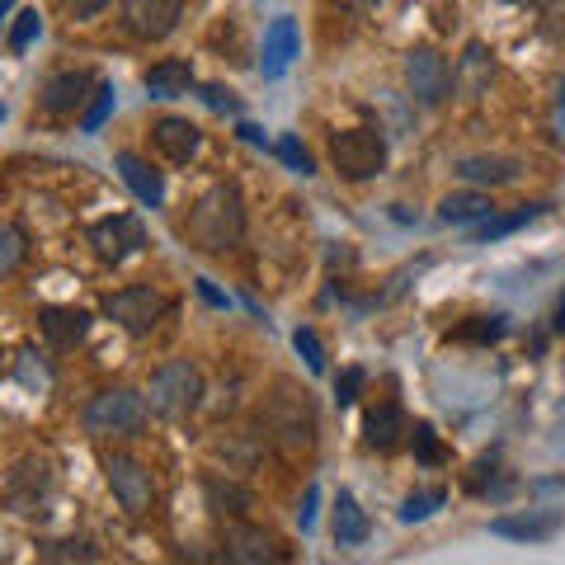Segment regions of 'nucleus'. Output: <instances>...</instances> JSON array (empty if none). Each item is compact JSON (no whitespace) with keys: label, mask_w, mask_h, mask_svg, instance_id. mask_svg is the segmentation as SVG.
<instances>
[{"label":"nucleus","mask_w":565,"mask_h":565,"mask_svg":"<svg viewBox=\"0 0 565 565\" xmlns=\"http://www.w3.org/2000/svg\"><path fill=\"white\" fill-rule=\"evenodd\" d=\"M241 232H245V207H241V193L232 184L207 189L189 212V241L199 245V250H212V255L232 250L241 241Z\"/></svg>","instance_id":"nucleus-1"},{"label":"nucleus","mask_w":565,"mask_h":565,"mask_svg":"<svg viewBox=\"0 0 565 565\" xmlns=\"http://www.w3.org/2000/svg\"><path fill=\"white\" fill-rule=\"evenodd\" d=\"M151 415V401L132 392V386H109V392H99L90 405H85V434L95 438H118V434H137L141 424Z\"/></svg>","instance_id":"nucleus-2"},{"label":"nucleus","mask_w":565,"mask_h":565,"mask_svg":"<svg viewBox=\"0 0 565 565\" xmlns=\"http://www.w3.org/2000/svg\"><path fill=\"white\" fill-rule=\"evenodd\" d=\"M330 161L344 180H373L386 166V137L377 128H349L330 137Z\"/></svg>","instance_id":"nucleus-3"},{"label":"nucleus","mask_w":565,"mask_h":565,"mask_svg":"<svg viewBox=\"0 0 565 565\" xmlns=\"http://www.w3.org/2000/svg\"><path fill=\"white\" fill-rule=\"evenodd\" d=\"M170 311V297L156 292V288H122V292H109L104 297V316L114 326H122L128 334H151L161 326V316Z\"/></svg>","instance_id":"nucleus-4"},{"label":"nucleus","mask_w":565,"mask_h":565,"mask_svg":"<svg viewBox=\"0 0 565 565\" xmlns=\"http://www.w3.org/2000/svg\"><path fill=\"white\" fill-rule=\"evenodd\" d=\"M151 411L156 415H170V419H180L189 415L193 405H199L203 396V377H199V367L193 363H166L161 373L151 377Z\"/></svg>","instance_id":"nucleus-5"},{"label":"nucleus","mask_w":565,"mask_h":565,"mask_svg":"<svg viewBox=\"0 0 565 565\" xmlns=\"http://www.w3.org/2000/svg\"><path fill=\"white\" fill-rule=\"evenodd\" d=\"M405 85L419 104H444L448 90H452V71H448V57L434 47H411L405 52Z\"/></svg>","instance_id":"nucleus-6"},{"label":"nucleus","mask_w":565,"mask_h":565,"mask_svg":"<svg viewBox=\"0 0 565 565\" xmlns=\"http://www.w3.org/2000/svg\"><path fill=\"white\" fill-rule=\"evenodd\" d=\"M104 476H109V486L118 494V504L128 509V514H147L151 500H156V486H151V471L137 462V457H104Z\"/></svg>","instance_id":"nucleus-7"},{"label":"nucleus","mask_w":565,"mask_h":565,"mask_svg":"<svg viewBox=\"0 0 565 565\" xmlns=\"http://www.w3.org/2000/svg\"><path fill=\"white\" fill-rule=\"evenodd\" d=\"M90 245H95L99 259L122 264L128 255H137L141 245H147V232H141V222L128 217V212H114V217H99L90 226Z\"/></svg>","instance_id":"nucleus-8"},{"label":"nucleus","mask_w":565,"mask_h":565,"mask_svg":"<svg viewBox=\"0 0 565 565\" xmlns=\"http://www.w3.org/2000/svg\"><path fill=\"white\" fill-rule=\"evenodd\" d=\"M180 10H184V0H128V6H122V29H128L132 39L161 43L166 33H174V24H180Z\"/></svg>","instance_id":"nucleus-9"},{"label":"nucleus","mask_w":565,"mask_h":565,"mask_svg":"<svg viewBox=\"0 0 565 565\" xmlns=\"http://www.w3.org/2000/svg\"><path fill=\"white\" fill-rule=\"evenodd\" d=\"M561 527H565V509H527V514L490 519V533L509 542H552Z\"/></svg>","instance_id":"nucleus-10"},{"label":"nucleus","mask_w":565,"mask_h":565,"mask_svg":"<svg viewBox=\"0 0 565 565\" xmlns=\"http://www.w3.org/2000/svg\"><path fill=\"white\" fill-rule=\"evenodd\" d=\"M297 52H302V33H297V20H274L269 29H264V47H259V71L269 81H278L282 71H288L297 62Z\"/></svg>","instance_id":"nucleus-11"},{"label":"nucleus","mask_w":565,"mask_h":565,"mask_svg":"<svg viewBox=\"0 0 565 565\" xmlns=\"http://www.w3.org/2000/svg\"><path fill=\"white\" fill-rule=\"evenodd\" d=\"M151 137H156V147H161L174 166H189L193 156H199V147H203V132L193 128L189 118H156Z\"/></svg>","instance_id":"nucleus-12"},{"label":"nucleus","mask_w":565,"mask_h":565,"mask_svg":"<svg viewBox=\"0 0 565 565\" xmlns=\"http://www.w3.org/2000/svg\"><path fill=\"white\" fill-rule=\"evenodd\" d=\"M114 166H118V174H122V184H128L147 207H161V203H166V180H161V170H151V166L141 161V156H132V151H118Z\"/></svg>","instance_id":"nucleus-13"},{"label":"nucleus","mask_w":565,"mask_h":565,"mask_svg":"<svg viewBox=\"0 0 565 565\" xmlns=\"http://www.w3.org/2000/svg\"><path fill=\"white\" fill-rule=\"evenodd\" d=\"M90 85H95V76H90V71H81V66L76 71H57V76L43 85V109L47 114H71L85 99Z\"/></svg>","instance_id":"nucleus-14"},{"label":"nucleus","mask_w":565,"mask_h":565,"mask_svg":"<svg viewBox=\"0 0 565 565\" xmlns=\"http://www.w3.org/2000/svg\"><path fill=\"white\" fill-rule=\"evenodd\" d=\"M226 561H278V546L264 527H250V523H232L226 527Z\"/></svg>","instance_id":"nucleus-15"},{"label":"nucleus","mask_w":565,"mask_h":565,"mask_svg":"<svg viewBox=\"0 0 565 565\" xmlns=\"http://www.w3.org/2000/svg\"><path fill=\"white\" fill-rule=\"evenodd\" d=\"M401 434H411L405 429V415H401V405L396 401H386V405H373L363 419V438H367V448H377V452H392L401 444Z\"/></svg>","instance_id":"nucleus-16"},{"label":"nucleus","mask_w":565,"mask_h":565,"mask_svg":"<svg viewBox=\"0 0 565 565\" xmlns=\"http://www.w3.org/2000/svg\"><path fill=\"white\" fill-rule=\"evenodd\" d=\"M457 174L467 184H509V180H519V161L514 156H462Z\"/></svg>","instance_id":"nucleus-17"},{"label":"nucleus","mask_w":565,"mask_h":565,"mask_svg":"<svg viewBox=\"0 0 565 565\" xmlns=\"http://www.w3.org/2000/svg\"><path fill=\"white\" fill-rule=\"evenodd\" d=\"M39 321H43V334L57 349H71L76 340H85V330H90V316H85L81 307H47Z\"/></svg>","instance_id":"nucleus-18"},{"label":"nucleus","mask_w":565,"mask_h":565,"mask_svg":"<svg viewBox=\"0 0 565 565\" xmlns=\"http://www.w3.org/2000/svg\"><path fill=\"white\" fill-rule=\"evenodd\" d=\"M193 85V66L184 57H166V62H156L147 71V95L151 99H174V95H184Z\"/></svg>","instance_id":"nucleus-19"},{"label":"nucleus","mask_w":565,"mask_h":565,"mask_svg":"<svg viewBox=\"0 0 565 565\" xmlns=\"http://www.w3.org/2000/svg\"><path fill=\"white\" fill-rule=\"evenodd\" d=\"M367 533H373V523H367L363 504L353 500L349 490H340V500H334V542H340V546H359V542H367Z\"/></svg>","instance_id":"nucleus-20"},{"label":"nucleus","mask_w":565,"mask_h":565,"mask_svg":"<svg viewBox=\"0 0 565 565\" xmlns=\"http://www.w3.org/2000/svg\"><path fill=\"white\" fill-rule=\"evenodd\" d=\"M494 212V203L486 199L481 189H462V193H448L444 203H438V217L452 222V226H471V222H486Z\"/></svg>","instance_id":"nucleus-21"},{"label":"nucleus","mask_w":565,"mask_h":565,"mask_svg":"<svg viewBox=\"0 0 565 565\" xmlns=\"http://www.w3.org/2000/svg\"><path fill=\"white\" fill-rule=\"evenodd\" d=\"M537 212H542V207H533V203L519 207V212H509V217H494V212H490V217H486L481 226H476V241L490 245V241H500V236H514L519 226H527V222L537 217Z\"/></svg>","instance_id":"nucleus-22"},{"label":"nucleus","mask_w":565,"mask_h":565,"mask_svg":"<svg viewBox=\"0 0 565 565\" xmlns=\"http://www.w3.org/2000/svg\"><path fill=\"white\" fill-rule=\"evenodd\" d=\"M24 255H29V241H24L20 226H0V278L20 269Z\"/></svg>","instance_id":"nucleus-23"},{"label":"nucleus","mask_w":565,"mask_h":565,"mask_svg":"<svg viewBox=\"0 0 565 565\" xmlns=\"http://www.w3.org/2000/svg\"><path fill=\"white\" fill-rule=\"evenodd\" d=\"M444 500H448L444 490H419V494H411V500L401 504V523H424Z\"/></svg>","instance_id":"nucleus-24"},{"label":"nucleus","mask_w":565,"mask_h":565,"mask_svg":"<svg viewBox=\"0 0 565 565\" xmlns=\"http://www.w3.org/2000/svg\"><path fill=\"white\" fill-rule=\"evenodd\" d=\"M109 114H114V85H99L90 109H85V118H81V132H99L104 122H109Z\"/></svg>","instance_id":"nucleus-25"},{"label":"nucleus","mask_w":565,"mask_h":565,"mask_svg":"<svg viewBox=\"0 0 565 565\" xmlns=\"http://www.w3.org/2000/svg\"><path fill=\"white\" fill-rule=\"evenodd\" d=\"M462 71H467V81H462V90H467V95H476V90H481V85L490 81V57H486V47H481V43H471V47H467V66H462Z\"/></svg>","instance_id":"nucleus-26"},{"label":"nucleus","mask_w":565,"mask_h":565,"mask_svg":"<svg viewBox=\"0 0 565 565\" xmlns=\"http://www.w3.org/2000/svg\"><path fill=\"white\" fill-rule=\"evenodd\" d=\"M43 33V14L39 10H24L20 20H14V29H10V52H29V43Z\"/></svg>","instance_id":"nucleus-27"},{"label":"nucleus","mask_w":565,"mask_h":565,"mask_svg":"<svg viewBox=\"0 0 565 565\" xmlns=\"http://www.w3.org/2000/svg\"><path fill=\"white\" fill-rule=\"evenodd\" d=\"M278 161L282 166H288V170H297V174H311V156H307V147H302V141H297L292 132L288 137H278Z\"/></svg>","instance_id":"nucleus-28"},{"label":"nucleus","mask_w":565,"mask_h":565,"mask_svg":"<svg viewBox=\"0 0 565 565\" xmlns=\"http://www.w3.org/2000/svg\"><path fill=\"white\" fill-rule=\"evenodd\" d=\"M292 344H297V353L307 359L311 373H326V349H321V340H316V330H297Z\"/></svg>","instance_id":"nucleus-29"},{"label":"nucleus","mask_w":565,"mask_h":565,"mask_svg":"<svg viewBox=\"0 0 565 565\" xmlns=\"http://www.w3.org/2000/svg\"><path fill=\"white\" fill-rule=\"evenodd\" d=\"M43 556L47 561H95V546H85V542H52V546H43Z\"/></svg>","instance_id":"nucleus-30"},{"label":"nucleus","mask_w":565,"mask_h":565,"mask_svg":"<svg viewBox=\"0 0 565 565\" xmlns=\"http://www.w3.org/2000/svg\"><path fill=\"white\" fill-rule=\"evenodd\" d=\"M415 452H419V462H444V448H438L429 424H415Z\"/></svg>","instance_id":"nucleus-31"},{"label":"nucleus","mask_w":565,"mask_h":565,"mask_svg":"<svg viewBox=\"0 0 565 565\" xmlns=\"http://www.w3.org/2000/svg\"><path fill=\"white\" fill-rule=\"evenodd\" d=\"M203 104H212L217 114H241V99L232 95V90H222V85H203Z\"/></svg>","instance_id":"nucleus-32"},{"label":"nucleus","mask_w":565,"mask_h":565,"mask_svg":"<svg viewBox=\"0 0 565 565\" xmlns=\"http://www.w3.org/2000/svg\"><path fill=\"white\" fill-rule=\"evenodd\" d=\"M363 367H349V373L340 377V382H334V396H340V405H353V401H359V392H363Z\"/></svg>","instance_id":"nucleus-33"},{"label":"nucleus","mask_w":565,"mask_h":565,"mask_svg":"<svg viewBox=\"0 0 565 565\" xmlns=\"http://www.w3.org/2000/svg\"><path fill=\"white\" fill-rule=\"evenodd\" d=\"M494 334H504V321H500V316H490V321L481 316V326H467L462 340H494Z\"/></svg>","instance_id":"nucleus-34"},{"label":"nucleus","mask_w":565,"mask_h":565,"mask_svg":"<svg viewBox=\"0 0 565 565\" xmlns=\"http://www.w3.org/2000/svg\"><path fill=\"white\" fill-rule=\"evenodd\" d=\"M62 6H66L71 20H90V14H99L109 0H62Z\"/></svg>","instance_id":"nucleus-35"},{"label":"nucleus","mask_w":565,"mask_h":565,"mask_svg":"<svg viewBox=\"0 0 565 565\" xmlns=\"http://www.w3.org/2000/svg\"><path fill=\"white\" fill-rule=\"evenodd\" d=\"M316 500H321V490L307 486V494H302V509H297V523H302V533H311V523H316Z\"/></svg>","instance_id":"nucleus-36"},{"label":"nucleus","mask_w":565,"mask_h":565,"mask_svg":"<svg viewBox=\"0 0 565 565\" xmlns=\"http://www.w3.org/2000/svg\"><path fill=\"white\" fill-rule=\"evenodd\" d=\"M199 292L207 297V302H212V307H226V297H222L217 288H212V282H207V278H199Z\"/></svg>","instance_id":"nucleus-37"},{"label":"nucleus","mask_w":565,"mask_h":565,"mask_svg":"<svg viewBox=\"0 0 565 565\" xmlns=\"http://www.w3.org/2000/svg\"><path fill=\"white\" fill-rule=\"evenodd\" d=\"M241 137H245V141H255V147H264V132L255 128V122H241Z\"/></svg>","instance_id":"nucleus-38"},{"label":"nucleus","mask_w":565,"mask_h":565,"mask_svg":"<svg viewBox=\"0 0 565 565\" xmlns=\"http://www.w3.org/2000/svg\"><path fill=\"white\" fill-rule=\"evenodd\" d=\"M537 486H542V490H561V486H565V476H546V481H537Z\"/></svg>","instance_id":"nucleus-39"},{"label":"nucleus","mask_w":565,"mask_h":565,"mask_svg":"<svg viewBox=\"0 0 565 565\" xmlns=\"http://www.w3.org/2000/svg\"><path fill=\"white\" fill-rule=\"evenodd\" d=\"M556 330H565V297H561V307H556Z\"/></svg>","instance_id":"nucleus-40"},{"label":"nucleus","mask_w":565,"mask_h":565,"mask_svg":"<svg viewBox=\"0 0 565 565\" xmlns=\"http://www.w3.org/2000/svg\"><path fill=\"white\" fill-rule=\"evenodd\" d=\"M556 104H561V118H565V81L556 85Z\"/></svg>","instance_id":"nucleus-41"},{"label":"nucleus","mask_w":565,"mask_h":565,"mask_svg":"<svg viewBox=\"0 0 565 565\" xmlns=\"http://www.w3.org/2000/svg\"><path fill=\"white\" fill-rule=\"evenodd\" d=\"M14 10V0H0V24H6V14Z\"/></svg>","instance_id":"nucleus-42"},{"label":"nucleus","mask_w":565,"mask_h":565,"mask_svg":"<svg viewBox=\"0 0 565 565\" xmlns=\"http://www.w3.org/2000/svg\"><path fill=\"white\" fill-rule=\"evenodd\" d=\"M504 6H527V0H504Z\"/></svg>","instance_id":"nucleus-43"}]
</instances>
